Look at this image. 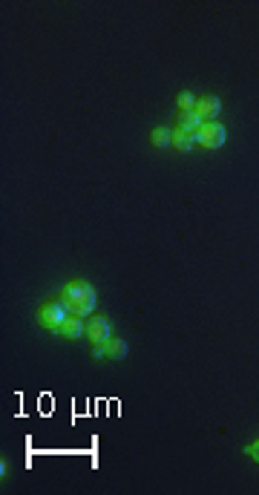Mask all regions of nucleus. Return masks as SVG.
Listing matches in <instances>:
<instances>
[{
	"instance_id": "obj_11",
	"label": "nucleus",
	"mask_w": 259,
	"mask_h": 495,
	"mask_svg": "<svg viewBox=\"0 0 259 495\" xmlns=\"http://www.w3.org/2000/svg\"><path fill=\"white\" fill-rule=\"evenodd\" d=\"M196 96H190V92H182V96L176 98V104H179V112H184V110H196Z\"/></svg>"
},
{
	"instance_id": "obj_2",
	"label": "nucleus",
	"mask_w": 259,
	"mask_h": 495,
	"mask_svg": "<svg viewBox=\"0 0 259 495\" xmlns=\"http://www.w3.org/2000/svg\"><path fill=\"white\" fill-rule=\"evenodd\" d=\"M72 317V311H70V305H67V300L63 297H55V300H46L38 311H35V320H38V326L41 328H46V331H52V334H58L61 331V326L67 323Z\"/></svg>"
},
{
	"instance_id": "obj_3",
	"label": "nucleus",
	"mask_w": 259,
	"mask_h": 495,
	"mask_svg": "<svg viewBox=\"0 0 259 495\" xmlns=\"http://www.w3.org/2000/svg\"><path fill=\"white\" fill-rule=\"evenodd\" d=\"M193 141L205 150H219L225 141H228V130H225V124L219 121H205L199 133H193Z\"/></svg>"
},
{
	"instance_id": "obj_5",
	"label": "nucleus",
	"mask_w": 259,
	"mask_h": 495,
	"mask_svg": "<svg viewBox=\"0 0 259 495\" xmlns=\"http://www.w3.org/2000/svg\"><path fill=\"white\" fill-rule=\"evenodd\" d=\"M196 112L202 115V121H216L219 112H222V101L216 96H202L196 101Z\"/></svg>"
},
{
	"instance_id": "obj_8",
	"label": "nucleus",
	"mask_w": 259,
	"mask_h": 495,
	"mask_svg": "<svg viewBox=\"0 0 259 495\" xmlns=\"http://www.w3.org/2000/svg\"><path fill=\"white\" fill-rule=\"evenodd\" d=\"M104 352H107V357L110 360H127V354H130V346H127V340H121V337H110L107 343H104Z\"/></svg>"
},
{
	"instance_id": "obj_1",
	"label": "nucleus",
	"mask_w": 259,
	"mask_h": 495,
	"mask_svg": "<svg viewBox=\"0 0 259 495\" xmlns=\"http://www.w3.org/2000/svg\"><path fill=\"white\" fill-rule=\"evenodd\" d=\"M61 297L67 300L70 311L75 317H92L95 311V302H99V294H95V288L87 283V280H72L61 288Z\"/></svg>"
},
{
	"instance_id": "obj_12",
	"label": "nucleus",
	"mask_w": 259,
	"mask_h": 495,
	"mask_svg": "<svg viewBox=\"0 0 259 495\" xmlns=\"http://www.w3.org/2000/svg\"><path fill=\"white\" fill-rule=\"evenodd\" d=\"M245 455H248V458H251L253 463H259V438L248 444V449H245Z\"/></svg>"
},
{
	"instance_id": "obj_10",
	"label": "nucleus",
	"mask_w": 259,
	"mask_h": 495,
	"mask_svg": "<svg viewBox=\"0 0 259 495\" xmlns=\"http://www.w3.org/2000/svg\"><path fill=\"white\" fill-rule=\"evenodd\" d=\"M170 136H173V130H168V127H156V130L150 133V144H153L156 150H165V147H170Z\"/></svg>"
},
{
	"instance_id": "obj_9",
	"label": "nucleus",
	"mask_w": 259,
	"mask_h": 495,
	"mask_svg": "<svg viewBox=\"0 0 259 495\" xmlns=\"http://www.w3.org/2000/svg\"><path fill=\"white\" fill-rule=\"evenodd\" d=\"M170 147L176 150V153H190L193 147H196V141H193V136L190 133H184V130H173V136H170Z\"/></svg>"
},
{
	"instance_id": "obj_6",
	"label": "nucleus",
	"mask_w": 259,
	"mask_h": 495,
	"mask_svg": "<svg viewBox=\"0 0 259 495\" xmlns=\"http://www.w3.org/2000/svg\"><path fill=\"white\" fill-rule=\"evenodd\" d=\"M63 340H81V337H87V320L84 317H70L67 323L61 326V331H58Z\"/></svg>"
},
{
	"instance_id": "obj_4",
	"label": "nucleus",
	"mask_w": 259,
	"mask_h": 495,
	"mask_svg": "<svg viewBox=\"0 0 259 495\" xmlns=\"http://www.w3.org/2000/svg\"><path fill=\"white\" fill-rule=\"evenodd\" d=\"M110 337H113V328L107 317H87V340L92 346H104Z\"/></svg>"
},
{
	"instance_id": "obj_7",
	"label": "nucleus",
	"mask_w": 259,
	"mask_h": 495,
	"mask_svg": "<svg viewBox=\"0 0 259 495\" xmlns=\"http://www.w3.org/2000/svg\"><path fill=\"white\" fill-rule=\"evenodd\" d=\"M202 124H205V121H202V115H199L196 110H184V112H179V118H176V127L184 130V133H190V136L199 133Z\"/></svg>"
}]
</instances>
